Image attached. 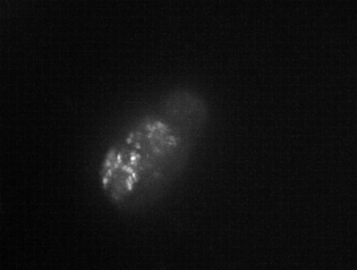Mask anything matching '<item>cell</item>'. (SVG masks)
I'll return each instance as SVG.
<instances>
[{
  "mask_svg": "<svg viewBox=\"0 0 357 270\" xmlns=\"http://www.w3.org/2000/svg\"><path fill=\"white\" fill-rule=\"evenodd\" d=\"M208 107L188 89H172L134 117L107 148L99 179L112 204L150 208L174 186L206 127Z\"/></svg>",
  "mask_w": 357,
  "mask_h": 270,
  "instance_id": "obj_1",
  "label": "cell"
}]
</instances>
